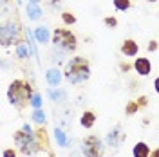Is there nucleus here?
Returning a JSON list of instances; mask_svg holds the SVG:
<instances>
[{
    "instance_id": "15",
    "label": "nucleus",
    "mask_w": 159,
    "mask_h": 157,
    "mask_svg": "<svg viewBox=\"0 0 159 157\" xmlns=\"http://www.w3.org/2000/svg\"><path fill=\"white\" fill-rule=\"evenodd\" d=\"M54 139H56V145H58L60 148L69 146V137H67V134L63 132V128H56V130H54Z\"/></svg>"
},
{
    "instance_id": "21",
    "label": "nucleus",
    "mask_w": 159,
    "mask_h": 157,
    "mask_svg": "<svg viewBox=\"0 0 159 157\" xmlns=\"http://www.w3.org/2000/svg\"><path fill=\"white\" fill-rule=\"evenodd\" d=\"M61 22H63L65 25H74V24H76V16H74V13H70V11H63V13H61Z\"/></svg>"
},
{
    "instance_id": "3",
    "label": "nucleus",
    "mask_w": 159,
    "mask_h": 157,
    "mask_svg": "<svg viewBox=\"0 0 159 157\" xmlns=\"http://www.w3.org/2000/svg\"><path fill=\"white\" fill-rule=\"evenodd\" d=\"M33 94H34L33 85L29 81H25V79L16 78V79H13L9 83V87H7V99H9L11 105L15 108H18V110L31 105Z\"/></svg>"
},
{
    "instance_id": "27",
    "label": "nucleus",
    "mask_w": 159,
    "mask_h": 157,
    "mask_svg": "<svg viewBox=\"0 0 159 157\" xmlns=\"http://www.w3.org/2000/svg\"><path fill=\"white\" fill-rule=\"evenodd\" d=\"M147 49H148V52H156V51L159 49V42L156 38H152L148 42V45H147Z\"/></svg>"
},
{
    "instance_id": "4",
    "label": "nucleus",
    "mask_w": 159,
    "mask_h": 157,
    "mask_svg": "<svg viewBox=\"0 0 159 157\" xmlns=\"http://www.w3.org/2000/svg\"><path fill=\"white\" fill-rule=\"evenodd\" d=\"M52 43L61 52H74V51L78 49V38H76V34L70 29H65V27H56V29L52 31Z\"/></svg>"
},
{
    "instance_id": "28",
    "label": "nucleus",
    "mask_w": 159,
    "mask_h": 157,
    "mask_svg": "<svg viewBox=\"0 0 159 157\" xmlns=\"http://www.w3.org/2000/svg\"><path fill=\"white\" fill-rule=\"evenodd\" d=\"M2 157H18V154H16L15 148H6V150L2 152Z\"/></svg>"
},
{
    "instance_id": "31",
    "label": "nucleus",
    "mask_w": 159,
    "mask_h": 157,
    "mask_svg": "<svg viewBox=\"0 0 159 157\" xmlns=\"http://www.w3.org/2000/svg\"><path fill=\"white\" fill-rule=\"evenodd\" d=\"M150 157H159V148H154V150L150 152Z\"/></svg>"
},
{
    "instance_id": "20",
    "label": "nucleus",
    "mask_w": 159,
    "mask_h": 157,
    "mask_svg": "<svg viewBox=\"0 0 159 157\" xmlns=\"http://www.w3.org/2000/svg\"><path fill=\"white\" fill-rule=\"evenodd\" d=\"M112 4L118 11H129L132 7V0H112Z\"/></svg>"
},
{
    "instance_id": "30",
    "label": "nucleus",
    "mask_w": 159,
    "mask_h": 157,
    "mask_svg": "<svg viewBox=\"0 0 159 157\" xmlns=\"http://www.w3.org/2000/svg\"><path fill=\"white\" fill-rule=\"evenodd\" d=\"M154 90H156V92L159 94V76H157L156 79H154Z\"/></svg>"
},
{
    "instance_id": "32",
    "label": "nucleus",
    "mask_w": 159,
    "mask_h": 157,
    "mask_svg": "<svg viewBox=\"0 0 159 157\" xmlns=\"http://www.w3.org/2000/svg\"><path fill=\"white\" fill-rule=\"evenodd\" d=\"M29 2H34V4H40V2H42V0H29Z\"/></svg>"
},
{
    "instance_id": "23",
    "label": "nucleus",
    "mask_w": 159,
    "mask_h": 157,
    "mask_svg": "<svg viewBox=\"0 0 159 157\" xmlns=\"http://www.w3.org/2000/svg\"><path fill=\"white\" fill-rule=\"evenodd\" d=\"M103 24H105V27H109V29H116V27H118V18H116V16H105V18H103Z\"/></svg>"
},
{
    "instance_id": "11",
    "label": "nucleus",
    "mask_w": 159,
    "mask_h": 157,
    "mask_svg": "<svg viewBox=\"0 0 159 157\" xmlns=\"http://www.w3.org/2000/svg\"><path fill=\"white\" fill-rule=\"evenodd\" d=\"M150 146L145 141H138L132 148V157H150Z\"/></svg>"
},
{
    "instance_id": "7",
    "label": "nucleus",
    "mask_w": 159,
    "mask_h": 157,
    "mask_svg": "<svg viewBox=\"0 0 159 157\" xmlns=\"http://www.w3.org/2000/svg\"><path fill=\"white\" fill-rule=\"evenodd\" d=\"M123 141H125V134H123V130H121L119 125H116V128H112L107 134V139H105L107 146H112V148H119L123 145Z\"/></svg>"
},
{
    "instance_id": "22",
    "label": "nucleus",
    "mask_w": 159,
    "mask_h": 157,
    "mask_svg": "<svg viewBox=\"0 0 159 157\" xmlns=\"http://www.w3.org/2000/svg\"><path fill=\"white\" fill-rule=\"evenodd\" d=\"M138 112H139L138 101H129V103H127V107H125V114H127V116H136Z\"/></svg>"
},
{
    "instance_id": "12",
    "label": "nucleus",
    "mask_w": 159,
    "mask_h": 157,
    "mask_svg": "<svg viewBox=\"0 0 159 157\" xmlns=\"http://www.w3.org/2000/svg\"><path fill=\"white\" fill-rule=\"evenodd\" d=\"M25 13H27V18L29 20H40L42 18V7H40L38 4H34V2H27V6H25Z\"/></svg>"
},
{
    "instance_id": "19",
    "label": "nucleus",
    "mask_w": 159,
    "mask_h": 157,
    "mask_svg": "<svg viewBox=\"0 0 159 157\" xmlns=\"http://www.w3.org/2000/svg\"><path fill=\"white\" fill-rule=\"evenodd\" d=\"M47 96H49L52 101H58V103L65 101V92H63V90H60L58 87H56V90H54V87H51L49 90H47Z\"/></svg>"
},
{
    "instance_id": "6",
    "label": "nucleus",
    "mask_w": 159,
    "mask_h": 157,
    "mask_svg": "<svg viewBox=\"0 0 159 157\" xmlns=\"http://www.w3.org/2000/svg\"><path fill=\"white\" fill-rule=\"evenodd\" d=\"M105 148L107 143H103L98 136L90 134L81 141V152L85 157H103L105 155Z\"/></svg>"
},
{
    "instance_id": "16",
    "label": "nucleus",
    "mask_w": 159,
    "mask_h": 157,
    "mask_svg": "<svg viewBox=\"0 0 159 157\" xmlns=\"http://www.w3.org/2000/svg\"><path fill=\"white\" fill-rule=\"evenodd\" d=\"M25 36H27V42H29V47H31V51H33V54H34V58H36V61H40V52H38V47H36V42H38V40L34 38V31L27 29V33H25Z\"/></svg>"
},
{
    "instance_id": "24",
    "label": "nucleus",
    "mask_w": 159,
    "mask_h": 157,
    "mask_svg": "<svg viewBox=\"0 0 159 157\" xmlns=\"http://www.w3.org/2000/svg\"><path fill=\"white\" fill-rule=\"evenodd\" d=\"M31 107L42 108V94H40V92H34V94H33V98H31Z\"/></svg>"
},
{
    "instance_id": "34",
    "label": "nucleus",
    "mask_w": 159,
    "mask_h": 157,
    "mask_svg": "<svg viewBox=\"0 0 159 157\" xmlns=\"http://www.w3.org/2000/svg\"><path fill=\"white\" fill-rule=\"evenodd\" d=\"M16 2H18V4H20V2H22V0H16Z\"/></svg>"
},
{
    "instance_id": "13",
    "label": "nucleus",
    "mask_w": 159,
    "mask_h": 157,
    "mask_svg": "<svg viewBox=\"0 0 159 157\" xmlns=\"http://www.w3.org/2000/svg\"><path fill=\"white\" fill-rule=\"evenodd\" d=\"M80 125L83 128H92L96 125V114L92 110H85L81 114V118H80Z\"/></svg>"
},
{
    "instance_id": "26",
    "label": "nucleus",
    "mask_w": 159,
    "mask_h": 157,
    "mask_svg": "<svg viewBox=\"0 0 159 157\" xmlns=\"http://www.w3.org/2000/svg\"><path fill=\"white\" fill-rule=\"evenodd\" d=\"M136 101H138L139 108H147V107H148V101H150V99H148V96H147V94H143V96H139Z\"/></svg>"
},
{
    "instance_id": "1",
    "label": "nucleus",
    "mask_w": 159,
    "mask_h": 157,
    "mask_svg": "<svg viewBox=\"0 0 159 157\" xmlns=\"http://www.w3.org/2000/svg\"><path fill=\"white\" fill-rule=\"evenodd\" d=\"M63 78L72 85L85 83L90 78V61L85 56H72L63 67Z\"/></svg>"
},
{
    "instance_id": "25",
    "label": "nucleus",
    "mask_w": 159,
    "mask_h": 157,
    "mask_svg": "<svg viewBox=\"0 0 159 157\" xmlns=\"http://www.w3.org/2000/svg\"><path fill=\"white\" fill-rule=\"evenodd\" d=\"M119 70L121 72H130V70H134V63H130V61H119Z\"/></svg>"
},
{
    "instance_id": "5",
    "label": "nucleus",
    "mask_w": 159,
    "mask_h": 157,
    "mask_svg": "<svg viewBox=\"0 0 159 157\" xmlns=\"http://www.w3.org/2000/svg\"><path fill=\"white\" fill-rule=\"evenodd\" d=\"M0 40H2V47L18 45L20 42H24V31L18 22H13V20L4 22L0 29Z\"/></svg>"
},
{
    "instance_id": "2",
    "label": "nucleus",
    "mask_w": 159,
    "mask_h": 157,
    "mask_svg": "<svg viewBox=\"0 0 159 157\" xmlns=\"http://www.w3.org/2000/svg\"><path fill=\"white\" fill-rule=\"evenodd\" d=\"M13 141H15V145H16V148H18V152L22 155H34L42 150L40 139L34 136V130L27 123H24L22 128L13 134Z\"/></svg>"
},
{
    "instance_id": "33",
    "label": "nucleus",
    "mask_w": 159,
    "mask_h": 157,
    "mask_svg": "<svg viewBox=\"0 0 159 157\" xmlns=\"http://www.w3.org/2000/svg\"><path fill=\"white\" fill-rule=\"evenodd\" d=\"M147 2H157V0H147Z\"/></svg>"
},
{
    "instance_id": "17",
    "label": "nucleus",
    "mask_w": 159,
    "mask_h": 157,
    "mask_svg": "<svg viewBox=\"0 0 159 157\" xmlns=\"http://www.w3.org/2000/svg\"><path fill=\"white\" fill-rule=\"evenodd\" d=\"M29 52H33L29 47V42H20L18 45H16V56H18L20 60H25V58H29Z\"/></svg>"
},
{
    "instance_id": "14",
    "label": "nucleus",
    "mask_w": 159,
    "mask_h": 157,
    "mask_svg": "<svg viewBox=\"0 0 159 157\" xmlns=\"http://www.w3.org/2000/svg\"><path fill=\"white\" fill-rule=\"evenodd\" d=\"M34 38L38 40V43H49L51 40V34H49V29L45 25H40L34 29Z\"/></svg>"
},
{
    "instance_id": "29",
    "label": "nucleus",
    "mask_w": 159,
    "mask_h": 157,
    "mask_svg": "<svg viewBox=\"0 0 159 157\" xmlns=\"http://www.w3.org/2000/svg\"><path fill=\"white\" fill-rule=\"evenodd\" d=\"M49 4L52 9H60L61 7V0H49Z\"/></svg>"
},
{
    "instance_id": "18",
    "label": "nucleus",
    "mask_w": 159,
    "mask_h": 157,
    "mask_svg": "<svg viewBox=\"0 0 159 157\" xmlns=\"http://www.w3.org/2000/svg\"><path fill=\"white\" fill-rule=\"evenodd\" d=\"M33 121L34 123H38L40 127H45V123H47V119H45V112H43V108H33Z\"/></svg>"
},
{
    "instance_id": "9",
    "label": "nucleus",
    "mask_w": 159,
    "mask_h": 157,
    "mask_svg": "<svg viewBox=\"0 0 159 157\" xmlns=\"http://www.w3.org/2000/svg\"><path fill=\"white\" fill-rule=\"evenodd\" d=\"M134 70L138 72V76H143V78L150 76V72H152L150 60L148 58H136L134 60Z\"/></svg>"
},
{
    "instance_id": "10",
    "label": "nucleus",
    "mask_w": 159,
    "mask_h": 157,
    "mask_svg": "<svg viewBox=\"0 0 159 157\" xmlns=\"http://www.w3.org/2000/svg\"><path fill=\"white\" fill-rule=\"evenodd\" d=\"M61 78H63V70L56 69V67H51V69L45 72V79H47V85H49V87H60Z\"/></svg>"
},
{
    "instance_id": "8",
    "label": "nucleus",
    "mask_w": 159,
    "mask_h": 157,
    "mask_svg": "<svg viewBox=\"0 0 159 157\" xmlns=\"http://www.w3.org/2000/svg\"><path fill=\"white\" fill-rule=\"evenodd\" d=\"M121 54L125 56V58H136L138 56V52H139V45H138V42L136 40H132V38H127V40H123V43H121Z\"/></svg>"
}]
</instances>
